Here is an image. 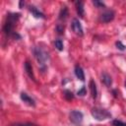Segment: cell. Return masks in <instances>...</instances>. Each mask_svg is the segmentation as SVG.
<instances>
[{"label": "cell", "mask_w": 126, "mask_h": 126, "mask_svg": "<svg viewBox=\"0 0 126 126\" xmlns=\"http://www.w3.org/2000/svg\"><path fill=\"white\" fill-rule=\"evenodd\" d=\"M93 3H94V6H96L97 8H102V7H104L105 5H104V3H102V2H99V1H93Z\"/></svg>", "instance_id": "obj_20"}, {"label": "cell", "mask_w": 126, "mask_h": 126, "mask_svg": "<svg viewBox=\"0 0 126 126\" xmlns=\"http://www.w3.org/2000/svg\"><path fill=\"white\" fill-rule=\"evenodd\" d=\"M13 26H14V24H12V23H10V22H8V21H6V23L4 24L3 31H4V32H5L7 35H9V34H11V33H12Z\"/></svg>", "instance_id": "obj_11"}, {"label": "cell", "mask_w": 126, "mask_h": 126, "mask_svg": "<svg viewBox=\"0 0 126 126\" xmlns=\"http://www.w3.org/2000/svg\"><path fill=\"white\" fill-rule=\"evenodd\" d=\"M75 75H76V77H77L79 80L85 81V74H84V71H83V69H82L81 66L77 65V66L75 67Z\"/></svg>", "instance_id": "obj_8"}, {"label": "cell", "mask_w": 126, "mask_h": 126, "mask_svg": "<svg viewBox=\"0 0 126 126\" xmlns=\"http://www.w3.org/2000/svg\"><path fill=\"white\" fill-rule=\"evenodd\" d=\"M12 126H35V125H33L32 123H20V124H15Z\"/></svg>", "instance_id": "obj_22"}, {"label": "cell", "mask_w": 126, "mask_h": 126, "mask_svg": "<svg viewBox=\"0 0 126 126\" xmlns=\"http://www.w3.org/2000/svg\"><path fill=\"white\" fill-rule=\"evenodd\" d=\"M112 124H113V126H126V123H124L120 120H113Z\"/></svg>", "instance_id": "obj_18"}, {"label": "cell", "mask_w": 126, "mask_h": 126, "mask_svg": "<svg viewBox=\"0 0 126 126\" xmlns=\"http://www.w3.org/2000/svg\"><path fill=\"white\" fill-rule=\"evenodd\" d=\"M76 8H77V13L80 17H84L85 11H84V3L82 1L76 2Z\"/></svg>", "instance_id": "obj_12"}, {"label": "cell", "mask_w": 126, "mask_h": 126, "mask_svg": "<svg viewBox=\"0 0 126 126\" xmlns=\"http://www.w3.org/2000/svg\"><path fill=\"white\" fill-rule=\"evenodd\" d=\"M89 86H90V90H91L92 97H93V98H95L96 95H97V90H96V85H95L94 81V80H91Z\"/></svg>", "instance_id": "obj_10"}, {"label": "cell", "mask_w": 126, "mask_h": 126, "mask_svg": "<svg viewBox=\"0 0 126 126\" xmlns=\"http://www.w3.org/2000/svg\"><path fill=\"white\" fill-rule=\"evenodd\" d=\"M56 31H57V32L58 33H63V31H64V28H63V26H61V25H58L57 27H56Z\"/></svg>", "instance_id": "obj_21"}, {"label": "cell", "mask_w": 126, "mask_h": 126, "mask_svg": "<svg viewBox=\"0 0 126 126\" xmlns=\"http://www.w3.org/2000/svg\"><path fill=\"white\" fill-rule=\"evenodd\" d=\"M77 94H78V95H80V96H84V95L86 94V87H85V86H83V87L78 91Z\"/></svg>", "instance_id": "obj_17"}, {"label": "cell", "mask_w": 126, "mask_h": 126, "mask_svg": "<svg viewBox=\"0 0 126 126\" xmlns=\"http://www.w3.org/2000/svg\"><path fill=\"white\" fill-rule=\"evenodd\" d=\"M21 99L25 102V103H27L28 105H30V106H35V102H34V100L29 95V94H27L26 93H21Z\"/></svg>", "instance_id": "obj_6"}, {"label": "cell", "mask_w": 126, "mask_h": 126, "mask_svg": "<svg viewBox=\"0 0 126 126\" xmlns=\"http://www.w3.org/2000/svg\"><path fill=\"white\" fill-rule=\"evenodd\" d=\"M64 97H65L67 100H72V99L74 98V94H73V93H72L71 91L65 90V91H64Z\"/></svg>", "instance_id": "obj_15"}, {"label": "cell", "mask_w": 126, "mask_h": 126, "mask_svg": "<svg viewBox=\"0 0 126 126\" xmlns=\"http://www.w3.org/2000/svg\"><path fill=\"white\" fill-rule=\"evenodd\" d=\"M113 19H114V12L111 11V10L105 11L104 13H102L100 15V21L103 22V23H109Z\"/></svg>", "instance_id": "obj_5"}, {"label": "cell", "mask_w": 126, "mask_h": 126, "mask_svg": "<svg viewBox=\"0 0 126 126\" xmlns=\"http://www.w3.org/2000/svg\"><path fill=\"white\" fill-rule=\"evenodd\" d=\"M24 4H25V3H24V2H23V1H20V3H19V5H20V8H22V7H23V5H24Z\"/></svg>", "instance_id": "obj_23"}, {"label": "cell", "mask_w": 126, "mask_h": 126, "mask_svg": "<svg viewBox=\"0 0 126 126\" xmlns=\"http://www.w3.org/2000/svg\"><path fill=\"white\" fill-rule=\"evenodd\" d=\"M30 11L32 12V14L35 18H41V19H43V18H44L43 13H41L39 10H37L34 6H31V7H30Z\"/></svg>", "instance_id": "obj_13"}, {"label": "cell", "mask_w": 126, "mask_h": 126, "mask_svg": "<svg viewBox=\"0 0 126 126\" xmlns=\"http://www.w3.org/2000/svg\"><path fill=\"white\" fill-rule=\"evenodd\" d=\"M54 45H55V47H56L59 51H62V50H63V42H62L61 39H56V40L54 41Z\"/></svg>", "instance_id": "obj_16"}, {"label": "cell", "mask_w": 126, "mask_h": 126, "mask_svg": "<svg viewBox=\"0 0 126 126\" xmlns=\"http://www.w3.org/2000/svg\"><path fill=\"white\" fill-rule=\"evenodd\" d=\"M101 82L106 87H110L111 84H112V79H111V77L107 73H102V75H101Z\"/></svg>", "instance_id": "obj_9"}, {"label": "cell", "mask_w": 126, "mask_h": 126, "mask_svg": "<svg viewBox=\"0 0 126 126\" xmlns=\"http://www.w3.org/2000/svg\"><path fill=\"white\" fill-rule=\"evenodd\" d=\"M33 54H34V57L36 58L37 62L40 64V66H45L46 64V61L48 60V54L43 50L41 49L40 47H34L33 48Z\"/></svg>", "instance_id": "obj_2"}, {"label": "cell", "mask_w": 126, "mask_h": 126, "mask_svg": "<svg viewBox=\"0 0 126 126\" xmlns=\"http://www.w3.org/2000/svg\"><path fill=\"white\" fill-rule=\"evenodd\" d=\"M72 30L76 34H78L80 36H82L84 34L82 25H81V23L79 22L78 19H73V21H72Z\"/></svg>", "instance_id": "obj_4"}, {"label": "cell", "mask_w": 126, "mask_h": 126, "mask_svg": "<svg viewBox=\"0 0 126 126\" xmlns=\"http://www.w3.org/2000/svg\"><path fill=\"white\" fill-rule=\"evenodd\" d=\"M92 116L98 121H103L105 119H108L111 117V113L109 111H107L104 108H100V107H94L91 110Z\"/></svg>", "instance_id": "obj_1"}, {"label": "cell", "mask_w": 126, "mask_h": 126, "mask_svg": "<svg viewBox=\"0 0 126 126\" xmlns=\"http://www.w3.org/2000/svg\"><path fill=\"white\" fill-rule=\"evenodd\" d=\"M125 88H126V82H125Z\"/></svg>", "instance_id": "obj_24"}, {"label": "cell", "mask_w": 126, "mask_h": 126, "mask_svg": "<svg viewBox=\"0 0 126 126\" xmlns=\"http://www.w3.org/2000/svg\"><path fill=\"white\" fill-rule=\"evenodd\" d=\"M69 117H70V120L72 123L76 124V125H80L83 121V118H84V115L81 111L79 110H72L69 114Z\"/></svg>", "instance_id": "obj_3"}, {"label": "cell", "mask_w": 126, "mask_h": 126, "mask_svg": "<svg viewBox=\"0 0 126 126\" xmlns=\"http://www.w3.org/2000/svg\"><path fill=\"white\" fill-rule=\"evenodd\" d=\"M116 46H117V48L120 49V50H125V48H126V46H125L121 41H116Z\"/></svg>", "instance_id": "obj_19"}, {"label": "cell", "mask_w": 126, "mask_h": 126, "mask_svg": "<svg viewBox=\"0 0 126 126\" xmlns=\"http://www.w3.org/2000/svg\"><path fill=\"white\" fill-rule=\"evenodd\" d=\"M68 16V8L66 6H63L59 12V19L60 20H65Z\"/></svg>", "instance_id": "obj_14"}, {"label": "cell", "mask_w": 126, "mask_h": 126, "mask_svg": "<svg viewBox=\"0 0 126 126\" xmlns=\"http://www.w3.org/2000/svg\"><path fill=\"white\" fill-rule=\"evenodd\" d=\"M25 70H26L27 74L29 75V77H30L32 80L34 81L35 79H34V75H33V72H32V64H31L29 61L25 62Z\"/></svg>", "instance_id": "obj_7"}]
</instances>
